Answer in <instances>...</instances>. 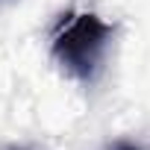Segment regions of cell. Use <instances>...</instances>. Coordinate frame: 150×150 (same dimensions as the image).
Listing matches in <instances>:
<instances>
[{
	"instance_id": "cell-1",
	"label": "cell",
	"mask_w": 150,
	"mask_h": 150,
	"mask_svg": "<svg viewBox=\"0 0 150 150\" xmlns=\"http://www.w3.org/2000/svg\"><path fill=\"white\" fill-rule=\"evenodd\" d=\"M115 27L94 12H68L50 35V56L71 80L91 86L106 65Z\"/></svg>"
},
{
	"instance_id": "cell-2",
	"label": "cell",
	"mask_w": 150,
	"mask_h": 150,
	"mask_svg": "<svg viewBox=\"0 0 150 150\" xmlns=\"http://www.w3.org/2000/svg\"><path fill=\"white\" fill-rule=\"evenodd\" d=\"M112 150H141V147H138V144H132V141H118Z\"/></svg>"
},
{
	"instance_id": "cell-3",
	"label": "cell",
	"mask_w": 150,
	"mask_h": 150,
	"mask_svg": "<svg viewBox=\"0 0 150 150\" xmlns=\"http://www.w3.org/2000/svg\"><path fill=\"white\" fill-rule=\"evenodd\" d=\"M3 3H9V0H0V6H3Z\"/></svg>"
},
{
	"instance_id": "cell-4",
	"label": "cell",
	"mask_w": 150,
	"mask_h": 150,
	"mask_svg": "<svg viewBox=\"0 0 150 150\" xmlns=\"http://www.w3.org/2000/svg\"><path fill=\"white\" fill-rule=\"evenodd\" d=\"M12 150H18V147H12Z\"/></svg>"
}]
</instances>
